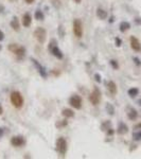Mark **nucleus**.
Returning a JSON list of instances; mask_svg holds the SVG:
<instances>
[{
	"label": "nucleus",
	"mask_w": 141,
	"mask_h": 159,
	"mask_svg": "<svg viewBox=\"0 0 141 159\" xmlns=\"http://www.w3.org/2000/svg\"><path fill=\"white\" fill-rule=\"evenodd\" d=\"M9 50L12 51L15 55L18 57V59H22L26 55V49L22 46L17 45V44H11L9 46Z\"/></svg>",
	"instance_id": "obj_1"
},
{
	"label": "nucleus",
	"mask_w": 141,
	"mask_h": 159,
	"mask_svg": "<svg viewBox=\"0 0 141 159\" xmlns=\"http://www.w3.org/2000/svg\"><path fill=\"white\" fill-rule=\"evenodd\" d=\"M11 103L16 108L22 107V105H23V98H22L21 93L19 91H13L11 93Z\"/></svg>",
	"instance_id": "obj_2"
},
{
	"label": "nucleus",
	"mask_w": 141,
	"mask_h": 159,
	"mask_svg": "<svg viewBox=\"0 0 141 159\" xmlns=\"http://www.w3.org/2000/svg\"><path fill=\"white\" fill-rule=\"evenodd\" d=\"M48 49H49L50 52L52 53V54L55 56V57H57L58 59H62L64 57L63 52H62L61 49L57 47V45H56V40H55V39H52V40L50 42L49 46H48Z\"/></svg>",
	"instance_id": "obj_3"
},
{
	"label": "nucleus",
	"mask_w": 141,
	"mask_h": 159,
	"mask_svg": "<svg viewBox=\"0 0 141 159\" xmlns=\"http://www.w3.org/2000/svg\"><path fill=\"white\" fill-rule=\"evenodd\" d=\"M56 151L61 154L62 156H65V154L67 153V141L63 137H60L56 140Z\"/></svg>",
	"instance_id": "obj_4"
},
{
	"label": "nucleus",
	"mask_w": 141,
	"mask_h": 159,
	"mask_svg": "<svg viewBox=\"0 0 141 159\" xmlns=\"http://www.w3.org/2000/svg\"><path fill=\"white\" fill-rule=\"evenodd\" d=\"M34 36L37 39V42H40V44H44L46 42V38H47V32H46V30L44 28L38 27L34 31Z\"/></svg>",
	"instance_id": "obj_5"
},
{
	"label": "nucleus",
	"mask_w": 141,
	"mask_h": 159,
	"mask_svg": "<svg viewBox=\"0 0 141 159\" xmlns=\"http://www.w3.org/2000/svg\"><path fill=\"white\" fill-rule=\"evenodd\" d=\"M73 33L78 38H81L83 36V25L80 19L73 20Z\"/></svg>",
	"instance_id": "obj_6"
},
{
	"label": "nucleus",
	"mask_w": 141,
	"mask_h": 159,
	"mask_svg": "<svg viewBox=\"0 0 141 159\" xmlns=\"http://www.w3.org/2000/svg\"><path fill=\"white\" fill-rule=\"evenodd\" d=\"M89 101H90V103L94 106L100 103V101H101V91L99 90V88H94V91L90 93V95H89Z\"/></svg>",
	"instance_id": "obj_7"
},
{
	"label": "nucleus",
	"mask_w": 141,
	"mask_h": 159,
	"mask_svg": "<svg viewBox=\"0 0 141 159\" xmlns=\"http://www.w3.org/2000/svg\"><path fill=\"white\" fill-rule=\"evenodd\" d=\"M69 104H70V106H72V107H73V108L81 109V108H82V99H81L80 95H71V97H70Z\"/></svg>",
	"instance_id": "obj_8"
},
{
	"label": "nucleus",
	"mask_w": 141,
	"mask_h": 159,
	"mask_svg": "<svg viewBox=\"0 0 141 159\" xmlns=\"http://www.w3.org/2000/svg\"><path fill=\"white\" fill-rule=\"evenodd\" d=\"M11 144L13 146L19 148V146H22V145L26 144V139L22 136H14L11 139Z\"/></svg>",
	"instance_id": "obj_9"
},
{
	"label": "nucleus",
	"mask_w": 141,
	"mask_h": 159,
	"mask_svg": "<svg viewBox=\"0 0 141 159\" xmlns=\"http://www.w3.org/2000/svg\"><path fill=\"white\" fill-rule=\"evenodd\" d=\"M130 47L135 52H140L141 51V44L137 37L130 36Z\"/></svg>",
	"instance_id": "obj_10"
},
{
	"label": "nucleus",
	"mask_w": 141,
	"mask_h": 159,
	"mask_svg": "<svg viewBox=\"0 0 141 159\" xmlns=\"http://www.w3.org/2000/svg\"><path fill=\"white\" fill-rule=\"evenodd\" d=\"M126 114H127V118L132 121H135L137 118H138V112L136 110L134 107H127V110H126Z\"/></svg>",
	"instance_id": "obj_11"
},
{
	"label": "nucleus",
	"mask_w": 141,
	"mask_h": 159,
	"mask_svg": "<svg viewBox=\"0 0 141 159\" xmlns=\"http://www.w3.org/2000/svg\"><path fill=\"white\" fill-rule=\"evenodd\" d=\"M31 61H33V64L35 65V66H36V68H37V69H38V72H39V74H40V76H42L44 78H47V76H48V73H47V71H46V69H45V68L43 67L42 65L39 64L38 61H36V59H31Z\"/></svg>",
	"instance_id": "obj_12"
},
{
	"label": "nucleus",
	"mask_w": 141,
	"mask_h": 159,
	"mask_svg": "<svg viewBox=\"0 0 141 159\" xmlns=\"http://www.w3.org/2000/svg\"><path fill=\"white\" fill-rule=\"evenodd\" d=\"M128 131V127L124 122H120L118 124V129H117V133L119 135H125Z\"/></svg>",
	"instance_id": "obj_13"
},
{
	"label": "nucleus",
	"mask_w": 141,
	"mask_h": 159,
	"mask_svg": "<svg viewBox=\"0 0 141 159\" xmlns=\"http://www.w3.org/2000/svg\"><path fill=\"white\" fill-rule=\"evenodd\" d=\"M31 23H32V16H31L29 13H26V14L22 16V25H23V27L28 28V27L31 25Z\"/></svg>",
	"instance_id": "obj_14"
},
{
	"label": "nucleus",
	"mask_w": 141,
	"mask_h": 159,
	"mask_svg": "<svg viewBox=\"0 0 141 159\" xmlns=\"http://www.w3.org/2000/svg\"><path fill=\"white\" fill-rule=\"evenodd\" d=\"M107 89L109 91L111 95H117V85L113 81H109L107 83Z\"/></svg>",
	"instance_id": "obj_15"
},
{
	"label": "nucleus",
	"mask_w": 141,
	"mask_h": 159,
	"mask_svg": "<svg viewBox=\"0 0 141 159\" xmlns=\"http://www.w3.org/2000/svg\"><path fill=\"white\" fill-rule=\"evenodd\" d=\"M97 16H98V18H100V19H106L107 18V12L106 11H104L103 8H99L97 10Z\"/></svg>",
	"instance_id": "obj_16"
},
{
	"label": "nucleus",
	"mask_w": 141,
	"mask_h": 159,
	"mask_svg": "<svg viewBox=\"0 0 141 159\" xmlns=\"http://www.w3.org/2000/svg\"><path fill=\"white\" fill-rule=\"evenodd\" d=\"M11 27L13 30L19 31L20 23H19V21H18V19H17V17H13V19H12V21H11Z\"/></svg>",
	"instance_id": "obj_17"
},
{
	"label": "nucleus",
	"mask_w": 141,
	"mask_h": 159,
	"mask_svg": "<svg viewBox=\"0 0 141 159\" xmlns=\"http://www.w3.org/2000/svg\"><path fill=\"white\" fill-rule=\"evenodd\" d=\"M62 114H63L65 118H73L74 117V112H73V110H71V109L69 108H64L63 112H62Z\"/></svg>",
	"instance_id": "obj_18"
},
{
	"label": "nucleus",
	"mask_w": 141,
	"mask_h": 159,
	"mask_svg": "<svg viewBox=\"0 0 141 159\" xmlns=\"http://www.w3.org/2000/svg\"><path fill=\"white\" fill-rule=\"evenodd\" d=\"M130 23H127V21H122L119 25V30L121 32H126L127 30H130Z\"/></svg>",
	"instance_id": "obj_19"
},
{
	"label": "nucleus",
	"mask_w": 141,
	"mask_h": 159,
	"mask_svg": "<svg viewBox=\"0 0 141 159\" xmlns=\"http://www.w3.org/2000/svg\"><path fill=\"white\" fill-rule=\"evenodd\" d=\"M127 93H128V95H130V98H136L139 93V89L136 88V87H133V88H130V89H128Z\"/></svg>",
	"instance_id": "obj_20"
},
{
	"label": "nucleus",
	"mask_w": 141,
	"mask_h": 159,
	"mask_svg": "<svg viewBox=\"0 0 141 159\" xmlns=\"http://www.w3.org/2000/svg\"><path fill=\"white\" fill-rule=\"evenodd\" d=\"M34 18L36 20H44L45 19V15L40 10H37V11L34 13Z\"/></svg>",
	"instance_id": "obj_21"
},
{
	"label": "nucleus",
	"mask_w": 141,
	"mask_h": 159,
	"mask_svg": "<svg viewBox=\"0 0 141 159\" xmlns=\"http://www.w3.org/2000/svg\"><path fill=\"white\" fill-rule=\"evenodd\" d=\"M106 112H107L108 114H111V116H113V114H115V107L113 106V104H111V103L106 104Z\"/></svg>",
	"instance_id": "obj_22"
},
{
	"label": "nucleus",
	"mask_w": 141,
	"mask_h": 159,
	"mask_svg": "<svg viewBox=\"0 0 141 159\" xmlns=\"http://www.w3.org/2000/svg\"><path fill=\"white\" fill-rule=\"evenodd\" d=\"M133 139L135 141H141V131H134L133 133Z\"/></svg>",
	"instance_id": "obj_23"
},
{
	"label": "nucleus",
	"mask_w": 141,
	"mask_h": 159,
	"mask_svg": "<svg viewBox=\"0 0 141 159\" xmlns=\"http://www.w3.org/2000/svg\"><path fill=\"white\" fill-rule=\"evenodd\" d=\"M109 64H111V66L115 70H118L119 69V64H118V61H115V59H111L109 61Z\"/></svg>",
	"instance_id": "obj_24"
},
{
	"label": "nucleus",
	"mask_w": 141,
	"mask_h": 159,
	"mask_svg": "<svg viewBox=\"0 0 141 159\" xmlns=\"http://www.w3.org/2000/svg\"><path fill=\"white\" fill-rule=\"evenodd\" d=\"M109 126H111V121H106L101 125V129H102V131H107L109 129Z\"/></svg>",
	"instance_id": "obj_25"
},
{
	"label": "nucleus",
	"mask_w": 141,
	"mask_h": 159,
	"mask_svg": "<svg viewBox=\"0 0 141 159\" xmlns=\"http://www.w3.org/2000/svg\"><path fill=\"white\" fill-rule=\"evenodd\" d=\"M115 44H116L117 47H121V45H122L121 38H119V37H116V38H115Z\"/></svg>",
	"instance_id": "obj_26"
},
{
	"label": "nucleus",
	"mask_w": 141,
	"mask_h": 159,
	"mask_svg": "<svg viewBox=\"0 0 141 159\" xmlns=\"http://www.w3.org/2000/svg\"><path fill=\"white\" fill-rule=\"evenodd\" d=\"M94 80H96L97 83H101V82H102V78H101V76H100L99 73H96V74H94Z\"/></svg>",
	"instance_id": "obj_27"
},
{
	"label": "nucleus",
	"mask_w": 141,
	"mask_h": 159,
	"mask_svg": "<svg viewBox=\"0 0 141 159\" xmlns=\"http://www.w3.org/2000/svg\"><path fill=\"white\" fill-rule=\"evenodd\" d=\"M133 61H134V63H135L137 66H141V61H140V59H138V57H133Z\"/></svg>",
	"instance_id": "obj_28"
},
{
	"label": "nucleus",
	"mask_w": 141,
	"mask_h": 159,
	"mask_svg": "<svg viewBox=\"0 0 141 159\" xmlns=\"http://www.w3.org/2000/svg\"><path fill=\"white\" fill-rule=\"evenodd\" d=\"M106 133H107L108 136H113L115 131H113V129H108L107 131H106Z\"/></svg>",
	"instance_id": "obj_29"
},
{
	"label": "nucleus",
	"mask_w": 141,
	"mask_h": 159,
	"mask_svg": "<svg viewBox=\"0 0 141 159\" xmlns=\"http://www.w3.org/2000/svg\"><path fill=\"white\" fill-rule=\"evenodd\" d=\"M135 23H137V25H141V18H140V17H136Z\"/></svg>",
	"instance_id": "obj_30"
},
{
	"label": "nucleus",
	"mask_w": 141,
	"mask_h": 159,
	"mask_svg": "<svg viewBox=\"0 0 141 159\" xmlns=\"http://www.w3.org/2000/svg\"><path fill=\"white\" fill-rule=\"evenodd\" d=\"M3 39H4V33H3L2 31L0 30V42H2Z\"/></svg>",
	"instance_id": "obj_31"
},
{
	"label": "nucleus",
	"mask_w": 141,
	"mask_h": 159,
	"mask_svg": "<svg viewBox=\"0 0 141 159\" xmlns=\"http://www.w3.org/2000/svg\"><path fill=\"white\" fill-rule=\"evenodd\" d=\"M141 129V123H140V124H137V125L134 126V129Z\"/></svg>",
	"instance_id": "obj_32"
},
{
	"label": "nucleus",
	"mask_w": 141,
	"mask_h": 159,
	"mask_svg": "<svg viewBox=\"0 0 141 159\" xmlns=\"http://www.w3.org/2000/svg\"><path fill=\"white\" fill-rule=\"evenodd\" d=\"M26 2L29 3V4H31V3H33V2H34V0H26Z\"/></svg>",
	"instance_id": "obj_33"
},
{
	"label": "nucleus",
	"mask_w": 141,
	"mask_h": 159,
	"mask_svg": "<svg viewBox=\"0 0 141 159\" xmlns=\"http://www.w3.org/2000/svg\"><path fill=\"white\" fill-rule=\"evenodd\" d=\"M3 136V129H0V138Z\"/></svg>",
	"instance_id": "obj_34"
},
{
	"label": "nucleus",
	"mask_w": 141,
	"mask_h": 159,
	"mask_svg": "<svg viewBox=\"0 0 141 159\" xmlns=\"http://www.w3.org/2000/svg\"><path fill=\"white\" fill-rule=\"evenodd\" d=\"M3 114V108H2V106L0 105V114Z\"/></svg>",
	"instance_id": "obj_35"
},
{
	"label": "nucleus",
	"mask_w": 141,
	"mask_h": 159,
	"mask_svg": "<svg viewBox=\"0 0 141 159\" xmlns=\"http://www.w3.org/2000/svg\"><path fill=\"white\" fill-rule=\"evenodd\" d=\"M113 20H115V17L111 16V20H109V23H113Z\"/></svg>",
	"instance_id": "obj_36"
},
{
	"label": "nucleus",
	"mask_w": 141,
	"mask_h": 159,
	"mask_svg": "<svg viewBox=\"0 0 141 159\" xmlns=\"http://www.w3.org/2000/svg\"><path fill=\"white\" fill-rule=\"evenodd\" d=\"M73 1H75V2H77V3H80L81 1H82V0H73Z\"/></svg>",
	"instance_id": "obj_37"
},
{
	"label": "nucleus",
	"mask_w": 141,
	"mask_h": 159,
	"mask_svg": "<svg viewBox=\"0 0 141 159\" xmlns=\"http://www.w3.org/2000/svg\"><path fill=\"white\" fill-rule=\"evenodd\" d=\"M138 104L141 106V99H139V101H138Z\"/></svg>",
	"instance_id": "obj_38"
},
{
	"label": "nucleus",
	"mask_w": 141,
	"mask_h": 159,
	"mask_svg": "<svg viewBox=\"0 0 141 159\" xmlns=\"http://www.w3.org/2000/svg\"><path fill=\"white\" fill-rule=\"evenodd\" d=\"M1 48H2V47H1V45H0V50H1Z\"/></svg>",
	"instance_id": "obj_39"
},
{
	"label": "nucleus",
	"mask_w": 141,
	"mask_h": 159,
	"mask_svg": "<svg viewBox=\"0 0 141 159\" xmlns=\"http://www.w3.org/2000/svg\"><path fill=\"white\" fill-rule=\"evenodd\" d=\"M10 1H15V0H10Z\"/></svg>",
	"instance_id": "obj_40"
}]
</instances>
